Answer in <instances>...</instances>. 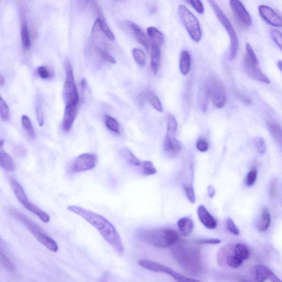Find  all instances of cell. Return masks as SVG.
<instances>
[{"instance_id": "obj_5", "label": "cell", "mask_w": 282, "mask_h": 282, "mask_svg": "<svg viewBox=\"0 0 282 282\" xmlns=\"http://www.w3.org/2000/svg\"><path fill=\"white\" fill-rule=\"evenodd\" d=\"M244 68L250 78L256 81L266 84H271L270 79L260 69L259 61L251 44H246Z\"/></svg>"}, {"instance_id": "obj_18", "label": "cell", "mask_w": 282, "mask_h": 282, "mask_svg": "<svg viewBox=\"0 0 282 282\" xmlns=\"http://www.w3.org/2000/svg\"><path fill=\"white\" fill-rule=\"evenodd\" d=\"M126 23L137 41L144 47L147 50L151 49V44L148 38L141 28L137 24L132 21H127Z\"/></svg>"}, {"instance_id": "obj_42", "label": "cell", "mask_w": 282, "mask_h": 282, "mask_svg": "<svg viewBox=\"0 0 282 282\" xmlns=\"http://www.w3.org/2000/svg\"><path fill=\"white\" fill-rule=\"evenodd\" d=\"M0 263L8 270H10L12 272L14 271L15 267L14 264L11 263V261L7 257L5 253L3 252L1 248H0Z\"/></svg>"}, {"instance_id": "obj_7", "label": "cell", "mask_w": 282, "mask_h": 282, "mask_svg": "<svg viewBox=\"0 0 282 282\" xmlns=\"http://www.w3.org/2000/svg\"><path fill=\"white\" fill-rule=\"evenodd\" d=\"M209 99L213 106L219 109L223 108L227 102L226 93L222 82L215 76L209 77L204 84Z\"/></svg>"}, {"instance_id": "obj_40", "label": "cell", "mask_w": 282, "mask_h": 282, "mask_svg": "<svg viewBox=\"0 0 282 282\" xmlns=\"http://www.w3.org/2000/svg\"><path fill=\"white\" fill-rule=\"evenodd\" d=\"M143 174L146 176H150L156 174L157 169L155 167L154 163L151 161L146 160L142 162Z\"/></svg>"}, {"instance_id": "obj_31", "label": "cell", "mask_w": 282, "mask_h": 282, "mask_svg": "<svg viewBox=\"0 0 282 282\" xmlns=\"http://www.w3.org/2000/svg\"><path fill=\"white\" fill-rule=\"evenodd\" d=\"M95 50L96 53L100 56V58L102 59L104 61L111 64L116 63V60L114 58L110 52L108 51L106 48L103 46L99 45V44H95Z\"/></svg>"}, {"instance_id": "obj_53", "label": "cell", "mask_w": 282, "mask_h": 282, "mask_svg": "<svg viewBox=\"0 0 282 282\" xmlns=\"http://www.w3.org/2000/svg\"><path fill=\"white\" fill-rule=\"evenodd\" d=\"M235 94L237 98H239L241 101L247 105H251L252 103V100L248 96L241 94L239 92L236 91Z\"/></svg>"}, {"instance_id": "obj_16", "label": "cell", "mask_w": 282, "mask_h": 282, "mask_svg": "<svg viewBox=\"0 0 282 282\" xmlns=\"http://www.w3.org/2000/svg\"><path fill=\"white\" fill-rule=\"evenodd\" d=\"M259 11L261 17L269 25L276 27H282L281 16L272 8L267 6L261 5L259 7Z\"/></svg>"}, {"instance_id": "obj_43", "label": "cell", "mask_w": 282, "mask_h": 282, "mask_svg": "<svg viewBox=\"0 0 282 282\" xmlns=\"http://www.w3.org/2000/svg\"><path fill=\"white\" fill-rule=\"evenodd\" d=\"M36 114H37V118L39 126H43L44 124V115L42 103L40 99L37 100V104H36Z\"/></svg>"}, {"instance_id": "obj_30", "label": "cell", "mask_w": 282, "mask_h": 282, "mask_svg": "<svg viewBox=\"0 0 282 282\" xmlns=\"http://www.w3.org/2000/svg\"><path fill=\"white\" fill-rule=\"evenodd\" d=\"M268 130L278 143L282 142V128L279 124L267 121Z\"/></svg>"}, {"instance_id": "obj_38", "label": "cell", "mask_w": 282, "mask_h": 282, "mask_svg": "<svg viewBox=\"0 0 282 282\" xmlns=\"http://www.w3.org/2000/svg\"><path fill=\"white\" fill-rule=\"evenodd\" d=\"M209 98L204 86L201 88L199 92V100L201 110L203 111H205L208 108Z\"/></svg>"}, {"instance_id": "obj_9", "label": "cell", "mask_w": 282, "mask_h": 282, "mask_svg": "<svg viewBox=\"0 0 282 282\" xmlns=\"http://www.w3.org/2000/svg\"><path fill=\"white\" fill-rule=\"evenodd\" d=\"M178 14L191 38L196 43L199 42L202 38V31L199 20L186 6L183 5L178 7Z\"/></svg>"}, {"instance_id": "obj_29", "label": "cell", "mask_w": 282, "mask_h": 282, "mask_svg": "<svg viewBox=\"0 0 282 282\" xmlns=\"http://www.w3.org/2000/svg\"><path fill=\"white\" fill-rule=\"evenodd\" d=\"M145 100H148L151 106L154 107L157 111L162 112L163 111V108L160 99L154 93L151 91H147L143 94Z\"/></svg>"}, {"instance_id": "obj_27", "label": "cell", "mask_w": 282, "mask_h": 282, "mask_svg": "<svg viewBox=\"0 0 282 282\" xmlns=\"http://www.w3.org/2000/svg\"><path fill=\"white\" fill-rule=\"evenodd\" d=\"M151 67L154 75L158 73L161 59V51L159 47H151Z\"/></svg>"}, {"instance_id": "obj_3", "label": "cell", "mask_w": 282, "mask_h": 282, "mask_svg": "<svg viewBox=\"0 0 282 282\" xmlns=\"http://www.w3.org/2000/svg\"><path fill=\"white\" fill-rule=\"evenodd\" d=\"M138 236L143 242L160 249L172 247L179 238L178 233L169 228L141 231Z\"/></svg>"}, {"instance_id": "obj_4", "label": "cell", "mask_w": 282, "mask_h": 282, "mask_svg": "<svg viewBox=\"0 0 282 282\" xmlns=\"http://www.w3.org/2000/svg\"><path fill=\"white\" fill-rule=\"evenodd\" d=\"M10 215L16 220L20 221L25 225L40 243H41L51 252H56L58 251L59 247L56 241L44 232L39 225L36 224L29 217L17 209L11 207L9 209Z\"/></svg>"}, {"instance_id": "obj_47", "label": "cell", "mask_w": 282, "mask_h": 282, "mask_svg": "<svg viewBox=\"0 0 282 282\" xmlns=\"http://www.w3.org/2000/svg\"><path fill=\"white\" fill-rule=\"evenodd\" d=\"M184 188L188 201L191 204H194L196 202V195L194 189L190 185H185Z\"/></svg>"}, {"instance_id": "obj_41", "label": "cell", "mask_w": 282, "mask_h": 282, "mask_svg": "<svg viewBox=\"0 0 282 282\" xmlns=\"http://www.w3.org/2000/svg\"><path fill=\"white\" fill-rule=\"evenodd\" d=\"M37 74L43 79H50L53 77V72L49 67L46 66H41L38 68Z\"/></svg>"}, {"instance_id": "obj_24", "label": "cell", "mask_w": 282, "mask_h": 282, "mask_svg": "<svg viewBox=\"0 0 282 282\" xmlns=\"http://www.w3.org/2000/svg\"><path fill=\"white\" fill-rule=\"evenodd\" d=\"M178 226L181 235L188 236L192 232L194 228V223L191 219L185 217L179 220Z\"/></svg>"}, {"instance_id": "obj_8", "label": "cell", "mask_w": 282, "mask_h": 282, "mask_svg": "<svg viewBox=\"0 0 282 282\" xmlns=\"http://www.w3.org/2000/svg\"><path fill=\"white\" fill-rule=\"evenodd\" d=\"M10 183L16 198L17 199L19 202L27 210L34 213V215L39 217V219L43 221V222L46 223H49L50 220L49 215L42 210L37 205L30 202V200L28 199L25 190H24L23 188L18 181L14 178H11L10 179Z\"/></svg>"}, {"instance_id": "obj_37", "label": "cell", "mask_w": 282, "mask_h": 282, "mask_svg": "<svg viewBox=\"0 0 282 282\" xmlns=\"http://www.w3.org/2000/svg\"><path fill=\"white\" fill-rule=\"evenodd\" d=\"M178 126V122L174 116L172 114H169L167 116V134L175 135Z\"/></svg>"}, {"instance_id": "obj_19", "label": "cell", "mask_w": 282, "mask_h": 282, "mask_svg": "<svg viewBox=\"0 0 282 282\" xmlns=\"http://www.w3.org/2000/svg\"><path fill=\"white\" fill-rule=\"evenodd\" d=\"M197 215L201 222L205 228L209 229H215L217 228V221L204 205H200L197 209Z\"/></svg>"}, {"instance_id": "obj_28", "label": "cell", "mask_w": 282, "mask_h": 282, "mask_svg": "<svg viewBox=\"0 0 282 282\" xmlns=\"http://www.w3.org/2000/svg\"><path fill=\"white\" fill-rule=\"evenodd\" d=\"M233 253L243 261L248 260L251 256V251L247 246L242 243L236 244L233 246Z\"/></svg>"}, {"instance_id": "obj_50", "label": "cell", "mask_w": 282, "mask_h": 282, "mask_svg": "<svg viewBox=\"0 0 282 282\" xmlns=\"http://www.w3.org/2000/svg\"><path fill=\"white\" fill-rule=\"evenodd\" d=\"M277 185L278 179L277 178L273 179L272 181L271 186H270L269 195L271 199L275 198L277 193Z\"/></svg>"}, {"instance_id": "obj_25", "label": "cell", "mask_w": 282, "mask_h": 282, "mask_svg": "<svg viewBox=\"0 0 282 282\" xmlns=\"http://www.w3.org/2000/svg\"><path fill=\"white\" fill-rule=\"evenodd\" d=\"M191 59L190 53L188 51H183L180 56L179 68L181 74L186 76L190 72Z\"/></svg>"}, {"instance_id": "obj_6", "label": "cell", "mask_w": 282, "mask_h": 282, "mask_svg": "<svg viewBox=\"0 0 282 282\" xmlns=\"http://www.w3.org/2000/svg\"><path fill=\"white\" fill-rule=\"evenodd\" d=\"M209 3L221 25L226 30L229 37L230 38L231 47L230 51H229L228 55L229 59L231 60L235 59L239 48V40L235 28H234L227 16L225 15L223 10L221 9V8L216 2L215 1H209Z\"/></svg>"}, {"instance_id": "obj_52", "label": "cell", "mask_w": 282, "mask_h": 282, "mask_svg": "<svg viewBox=\"0 0 282 282\" xmlns=\"http://www.w3.org/2000/svg\"><path fill=\"white\" fill-rule=\"evenodd\" d=\"M197 243L200 244H219L221 240L219 239H204L197 240Z\"/></svg>"}, {"instance_id": "obj_2", "label": "cell", "mask_w": 282, "mask_h": 282, "mask_svg": "<svg viewBox=\"0 0 282 282\" xmlns=\"http://www.w3.org/2000/svg\"><path fill=\"white\" fill-rule=\"evenodd\" d=\"M172 247L173 256L187 272L193 275H198L202 272V257L198 247L179 240Z\"/></svg>"}, {"instance_id": "obj_44", "label": "cell", "mask_w": 282, "mask_h": 282, "mask_svg": "<svg viewBox=\"0 0 282 282\" xmlns=\"http://www.w3.org/2000/svg\"><path fill=\"white\" fill-rule=\"evenodd\" d=\"M187 2L190 4V5L194 9L197 13L200 15L204 14V8L202 1L200 0H190V1H187Z\"/></svg>"}, {"instance_id": "obj_55", "label": "cell", "mask_w": 282, "mask_h": 282, "mask_svg": "<svg viewBox=\"0 0 282 282\" xmlns=\"http://www.w3.org/2000/svg\"><path fill=\"white\" fill-rule=\"evenodd\" d=\"M208 195L210 198H213L216 194V190L214 188L209 186L207 188Z\"/></svg>"}, {"instance_id": "obj_21", "label": "cell", "mask_w": 282, "mask_h": 282, "mask_svg": "<svg viewBox=\"0 0 282 282\" xmlns=\"http://www.w3.org/2000/svg\"><path fill=\"white\" fill-rule=\"evenodd\" d=\"M21 36L23 49L25 50H30L31 46L30 34L26 14L23 11L21 12Z\"/></svg>"}, {"instance_id": "obj_14", "label": "cell", "mask_w": 282, "mask_h": 282, "mask_svg": "<svg viewBox=\"0 0 282 282\" xmlns=\"http://www.w3.org/2000/svg\"><path fill=\"white\" fill-rule=\"evenodd\" d=\"M252 275L255 282H265L267 280L271 282H282L271 269L264 265L254 266L252 268Z\"/></svg>"}, {"instance_id": "obj_58", "label": "cell", "mask_w": 282, "mask_h": 282, "mask_svg": "<svg viewBox=\"0 0 282 282\" xmlns=\"http://www.w3.org/2000/svg\"><path fill=\"white\" fill-rule=\"evenodd\" d=\"M277 66H278V67H279V70L281 71H282V61H281V60H280V61L278 62Z\"/></svg>"}, {"instance_id": "obj_11", "label": "cell", "mask_w": 282, "mask_h": 282, "mask_svg": "<svg viewBox=\"0 0 282 282\" xmlns=\"http://www.w3.org/2000/svg\"><path fill=\"white\" fill-rule=\"evenodd\" d=\"M66 79L64 84L63 96L66 104L78 105L79 95L74 75L73 68L67 60L65 63Z\"/></svg>"}, {"instance_id": "obj_23", "label": "cell", "mask_w": 282, "mask_h": 282, "mask_svg": "<svg viewBox=\"0 0 282 282\" xmlns=\"http://www.w3.org/2000/svg\"><path fill=\"white\" fill-rule=\"evenodd\" d=\"M95 14L98 16L96 20L98 22L100 31L111 41H114L115 39V35L109 27L102 9H98L95 12Z\"/></svg>"}, {"instance_id": "obj_48", "label": "cell", "mask_w": 282, "mask_h": 282, "mask_svg": "<svg viewBox=\"0 0 282 282\" xmlns=\"http://www.w3.org/2000/svg\"><path fill=\"white\" fill-rule=\"evenodd\" d=\"M270 34H271V37L273 40V41L279 47L280 49H282V35L281 31L276 30H272L271 32H270Z\"/></svg>"}, {"instance_id": "obj_49", "label": "cell", "mask_w": 282, "mask_h": 282, "mask_svg": "<svg viewBox=\"0 0 282 282\" xmlns=\"http://www.w3.org/2000/svg\"><path fill=\"white\" fill-rule=\"evenodd\" d=\"M255 144L258 152L261 155L265 154L267 151V146L264 140L260 138H256Z\"/></svg>"}, {"instance_id": "obj_15", "label": "cell", "mask_w": 282, "mask_h": 282, "mask_svg": "<svg viewBox=\"0 0 282 282\" xmlns=\"http://www.w3.org/2000/svg\"><path fill=\"white\" fill-rule=\"evenodd\" d=\"M78 106L74 104H66L64 110L62 122V128L63 131H70L75 121L77 118Z\"/></svg>"}, {"instance_id": "obj_13", "label": "cell", "mask_w": 282, "mask_h": 282, "mask_svg": "<svg viewBox=\"0 0 282 282\" xmlns=\"http://www.w3.org/2000/svg\"><path fill=\"white\" fill-rule=\"evenodd\" d=\"M229 3L237 21L244 27L251 26L252 23L251 17L248 11L246 10L243 4L239 1L235 0L229 1Z\"/></svg>"}, {"instance_id": "obj_36", "label": "cell", "mask_w": 282, "mask_h": 282, "mask_svg": "<svg viewBox=\"0 0 282 282\" xmlns=\"http://www.w3.org/2000/svg\"><path fill=\"white\" fill-rule=\"evenodd\" d=\"M132 55L135 61L140 66H144L146 63V56L144 51L139 48L132 49Z\"/></svg>"}, {"instance_id": "obj_45", "label": "cell", "mask_w": 282, "mask_h": 282, "mask_svg": "<svg viewBox=\"0 0 282 282\" xmlns=\"http://www.w3.org/2000/svg\"><path fill=\"white\" fill-rule=\"evenodd\" d=\"M257 172L256 169H253L250 171L247 175V178H246V185L248 187H252L255 184L257 178Z\"/></svg>"}, {"instance_id": "obj_20", "label": "cell", "mask_w": 282, "mask_h": 282, "mask_svg": "<svg viewBox=\"0 0 282 282\" xmlns=\"http://www.w3.org/2000/svg\"><path fill=\"white\" fill-rule=\"evenodd\" d=\"M4 141L0 139V167L9 172L14 171L16 164L12 157L4 150Z\"/></svg>"}, {"instance_id": "obj_51", "label": "cell", "mask_w": 282, "mask_h": 282, "mask_svg": "<svg viewBox=\"0 0 282 282\" xmlns=\"http://www.w3.org/2000/svg\"><path fill=\"white\" fill-rule=\"evenodd\" d=\"M196 147L201 152H205L208 150V144L206 141L204 140L201 139L197 141L196 143Z\"/></svg>"}, {"instance_id": "obj_39", "label": "cell", "mask_w": 282, "mask_h": 282, "mask_svg": "<svg viewBox=\"0 0 282 282\" xmlns=\"http://www.w3.org/2000/svg\"><path fill=\"white\" fill-rule=\"evenodd\" d=\"M10 111L9 106L0 95V118L3 121L9 119Z\"/></svg>"}, {"instance_id": "obj_22", "label": "cell", "mask_w": 282, "mask_h": 282, "mask_svg": "<svg viewBox=\"0 0 282 282\" xmlns=\"http://www.w3.org/2000/svg\"><path fill=\"white\" fill-rule=\"evenodd\" d=\"M148 38L151 44V47H159L162 46L164 41V36L159 30L156 27H150L147 30Z\"/></svg>"}, {"instance_id": "obj_46", "label": "cell", "mask_w": 282, "mask_h": 282, "mask_svg": "<svg viewBox=\"0 0 282 282\" xmlns=\"http://www.w3.org/2000/svg\"><path fill=\"white\" fill-rule=\"evenodd\" d=\"M226 227L228 231L234 235H240V231L237 227L235 221L231 218H228L226 221Z\"/></svg>"}, {"instance_id": "obj_33", "label": "cell", "mask_w": 282, "mask_h": 282, "mask_svg": "<svg viewBox=\"0 0 282 282\" xmlns=\"http://www.w3.org/2000/svg\"><path fill=\"white\" fill-rule=\"evenodd\" d=\"M122 155L127 162L131 166L134 167H141L142 162L137 157L133 152L128 148H124L122 151Z\"/></svg>"}, {"instance_id": "obj_34", "label": "cell", "mask_w": 282, "mask_h": 282, "mask_svg": "<svg viewBox=\"0 0 282 282\" xmlns=\"http://www.w3.org/2000/svg\"><path fill=\"white\" fill-rule=\"evenodd\" d=\"M22 126L26 134L32 140L36 138V134L33 125L29 118L26 115L22 116Z\"/></svg>"}, {"instance_id": "obj_17", "label": "cell", "mask_w": 282, "mask_h": 282, "mask_svg": "<svg viewBox=\"0 0 282 282\" xmlns=\"http://www.w3.org/2000/svg\"><path fill=\"white\" fill-rule=\"evenodd\" d=\"M175 135L167 134L163 144L164 152L170 157L178 156L182 150V145L179 141L175 138Z\"/></svg>"}, {"instance_id": "obj_56", "label": "cell", "mask_w": 282, "mask_h": 282, "mask_svg": "<svg viewBox=\"0 0 282 282\" xmlns=\"http://www.w3.org/2000/svg\"><path fill=\"white\" fill-rule=\"evenodd\" d=\"M80 86L82 88V89H84L86 86V80L85 78H82L81 81H80Z\"/></svg>"}, {"instance_id": "obj_35", "label": "cell", "mask_w": 282, "mask_h": 282, "mask_svg": "<svg viewBox=\"0 0 282 282\" xmlns=\"http://www.w3.org/2000/svg\"><path fill=\"white\" fill-rule=\"evenodd\" d=\"M233 247V245H227L223 246L220 249L218 254H217V261L220 265H225V260H226L229 253H231Z\"/></svg>"}, {"instance_id": "obj_10", "label": "cell", "mask_w": 282, "mask_h": 282, "mask_svg": "<svg viewBox=\"0 0 282 282\" xmlns=\"http://www.w3.org/2000/svg\"><path fill=\"white\" fill-rule=\"evenodd\" d=\"M138 264L143 268L157 273H163L171 276L177 282H203L196 279H191L177 272L167 266L156 263L154 261L140 260Z\"/></svg>"}, {"instance_id": "obj_1", "label": "cell", "mask_w": 282, "mask_h": 282, "mask_svg": "<svg viewBox=\"0 0 282 282\" xmlns=\"http://www.w3.org/2000/svg\"><path fill=\"white\" fill-rule=\"evenodd\" d=\"M68 210L82 217L93 227L97 229L104 239L120 255L125 251L124 246L118 231L110 221L98 213L88 210L79 205H71Z\"/></svg>"}, {"instance_id": "obj_57", "label": "cell", "mask_w": 282, "mask_h": 282, "mask_svg": "<svg viewBox=\"0 0 282 282\" xmlns=\"http://www.w3.org/2000/svg\"><path fill=\"white\" fill-rule=\"evenodd\" d=\"M5 83V78H3V76L0 75V86H2Z\"/></svg>"}, {"instance_id": "obj_26", "label": "cell", "mask_w": 282, "mask_h": 282, "mask_svg": "<svg viewBox=\"0 0 282 282\" xmlns=\"http://www.w3.org/2000/svg\"><path fill=\"white\" fill-rule=\"evenodd\" d=\"M271 222V217L268 208L264 206L262 211L261 217L257 225L258 230L264 232L267 231Z\"/></svg>"}, {"instance_id": "obj_54", "label": "cell", "mask_w": 282, "mask_h": 282, "mask_svg": "<svg viewBox=\"0 0 282 282\" xmlns=\"http://www.w3.org/2000/svg\"><path fill=\"white\" fill-rule=\"evenodd\" d=\"M191 88H192V83L191 81H189L188 83L187 86V98L186 99L187 100V102L188 104H190L191 102Z\"/></svg>"}, {"instance_id": "obj_32", "label": "cell", "mask_w": 282, "mask_h": 282, "mask_svg": "<svg viewBox=\"0 0 282 282\" xmlns=\"http://www.w3.org/2000/svg\"><path fill=\"white\" fill-rule=\"evenodd\" d=\"M104 123L109 130L116 135H120V124L113 117L108 115L105 116Z\"/></svg>"}, {"instance_id": "obj_12", "label": "cell", "mask_w": 282, "mask_h": 282, "mask_svg": "<svg viewBox=\"0 0 282 282\" xmlns=\"http://www.w3.org/2000/svg\"><path fill=\"white\" fill-rule=\"evenodd\" d=\"M97 157L93 154H83L76 158L71 167L73 172H80L92 170L97 164Z\"/></svg>"}]
</instances>
